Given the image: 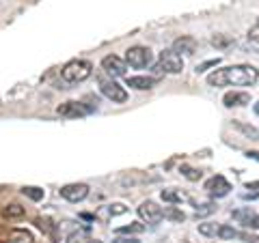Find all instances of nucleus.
I'll return each instance as SVG.
<instances>
[{"label": "nucleus", "mask_w": 259, "mask_h": 243, "mask_svg": "<svg viewBox=\"0 0 259 243\" xmlns=\"http://www.w3.org/2000/svg\"><path fill=\"white\" fill-rule=\"evenodd\" d=\"M248 41H253V43H257V45H259V22L255 24L253 28L248 30Z\"/></svg>", "instance_id": "29"}, {"label": "nucleus", "mask_w": 259, "mask_h": 243, "mask_svg": "<svg viewBox=\"0 0 259 243\" xmlns=\"http://www.w3.org/2000/svg\"><path fill=\"white\" fill-rule=\"evenodd\" d=\"M164 217L166 220H171V222H184L186 213L182 211V209H177V207H166L164 209Z\"/></svg>", "instance_id": "18"}, {"label": "nucleus", "mask_w": 259, "mask_h": 243, "mask_svg": "<svg viewBox=\"0 0 259 243\" xmlns=\"http://www.w3.org/2000/svg\"><path fill=\"white\" fill-rule=\"evenodd\" d=\"M218 237L221 239H240V230H236L233 226H218Z\"/></svg>", "instance_id": "17"}, {"label": "nucleus", "mask_w": 259, "mask_h": 243, "mask_svg": "<svg viewBox=\"0 0 259 243\" xmlns=\"http://www.w3.org/2000/svg\"><path fill=\"white\" fill-rule=\"evenodd\" d=\"M199 232L203 234V237H214V234H218V226L216 224H199Z\"/></svg>", "instance_id": "25"}, {"label": "nucleus", "mask_w": 259, "mask_h": 243, "mask_svg": "<svg viewBox=\"0 0 259 243\" xmlns=\"http://www.w3.org/2000/svg\"><path fill=\"white\" fill-rule=\"evenodd\" d=\"M91 74H93V65L82 58L69 60L61 69V78L65 84H80V82H84L87 78H91Z\"/></svg>", "instance_id": "2"}, {"label": "nucleus", "mask_w": 259, "mask_h": 243, "mask_svg": "<svg viewBox=\"0 0 259 243\" xmlns=\"http://www.w3.org/2000/svg\"><path fill=\"white\" fill-rule=\"evenodd\" d=\"M257 22H259V20H257Z\"/></svg>", "instance_id": "33"}, {"label": "nucleus", "mask_w": 259, "mask_h": 243, "mask_svg": "<svg viewBox=\"0 0 259 243\" xmlns=\"http://www.w3.org/2000/svg\"><path fill=\"white\" fill-rule=\"evenodd\" d=\"M182 174H184L188 181H199L203 172H201V170H197V168H190V166H182Z\"/></svg>", "instance_id": "23"}, {"label": "nucleus", "mask_w": 259, "mask_h": 243, "mask_svg": "<svg viewBox=\"0 0 259 243\" xmlns=\"http://www.w3.org/2000/svg\"><path fill=\"white\" fill-rule=\"evenodd\" d=\"M223 103L227 108H238V106H246L250 103V95L246 91H229L223 97Z\"/></svg>", "instance_id": "13"}, {"label": "nucleus", "mask_w": 259, "mask_h": 243, "mask_svg": "<svg viewBox=\"0 0 259 243\" xmlns=\"http://www.w3.org/2000/svg\"><path fill=\"white\" fill-rule=\"evenodd\" d=\"M158 71V74H182L184 69V60L182 56L173 52V50H164L160 52V58L156 63V67H153Z\"/></svg>", "instance_id": "3"}, {"label": "nucleus", "mask_w": 259, "mask_h": 243, "mask_svg": "<svg viewBox=\"0 0 259 243\" xmlns=\"http://www.w3.org/2000/svg\"><path fill=\"white\" fill-rule=\"evenodd\" d=\"M93 110H95V106H87V103H82V101H65L56 108V112L65 118H80V116L91 114Z\"/></svg>", "instance_id": "5"}, {"label": "nucleus", "mask_w": 259, "mask_h": 243, "mask_svg": "<svg viewBox=\"0 0 259 243\" xmlns=\"http://www.w3.org/2000/svg\"><path fill=\"white\" fill-rule=\"evenodd\" d=\"M205 192L212 198H223V196H227V194L231 192V183L227 181L223 174H216V176H212V179L205 181Z\"/></svg>", "instance_id": "9"}, {"label": "nucleus", "mask_w": 259, "mask_h": 243, "mask_svg": "<svg viewBox=\"0 0 259 243\" xmlns=\"http://www.w3.org/2000/svg\"><path fill=\"white\" fill-rule=\"evenodd\" d=\"M233 127L240 129V132L244 134L246 138H250V140H259V132H257L253 125H246V123H240V120H233Z\"/></svg>", "instance_id": "16"}, {"label": "nucleus", "mask_w": 259, "mask_h": 243, "mask_svg": "<svg viewBox=\"0 0 259 243\" xmlns=\"http://www.w3.org/2000/svg\"><path fill=\"white\" fill-rule=\"evenodd\" d=\"M145 230V226L139 224V222H132L130 226H121V228H117V234H141Z\"/></svg>", "instance_id": "20"}, {"label": "nucleus", "mask_w": 259, "mask_h": 243, "mask_svg": "<svg viewBox=\"0 0 259 243\" xmlns=\"http://www.w3.org/2000/svg\"><path fill=\"white\" fill-rule=\"evenodd\" d=\"M22 194L26 198H30V200H35V202H39L44 198V190L41 188H22Z\"/></svg>", "instance_id": "21"}, {"label": "nucleus", "mask_w": 259, "mask_h": 243, "mask_svg": "<svg viewBox=\"0 0 259 243\" xmlns=\"http://www.w3.org/2000/svg\"><path fill=\"white\" fill-rule=\"evenodd\" d=\"M125 63L134 69H145L153 63V52L145 45H132L130 50H125Z\"/></svg>", "instance_id": "4"}, {"label": "nucleus", "mask_w": 259, "mask_h": 243, "mask_svg": "<svg viewBox=\"0 0 259 243\" xmlns=\"http://www.w3.org/2000/svg\"><path fill=\"white\" fill-rule=\"evenodd\" d=\"M229 43H231L229 37H218V35H216V37L212 39V45H214V47H227Z\"/></svg>", "instance_id": "26"}, {"label": "nucleus", "mask_w": 259, "mask_h": 243, "mask_svg": "<svg viewBox=\"0 0 259 243\" xmlns=\"http://www.w3.org/2000/svg\"><path fill=\"white\" fill-rule=\"evenodd\" d=\"M65 243H102V241L91 239L87 232H74V234H69L67 241H65Z\"/></svg>", "instance_id": "19"}, {"label": "nucleus", "mask_w": 259, "mask_h": 243, "mask_svg": "<svg viewBox=\"0 0 259 243\" xmlns=\"http://www.w3.org/2000/svg\"><path fill=\"white\" fill-rule=\"evenodd\" d=\"M216 202H205V205H201L197 207V217H207V215H212L216 213Z\"/></svg>", "instance_id": "22"}, {"label": "nucleus", "mask_w": 259, "mask_h": 243, "mask_svg": "<svg viewBox=\"0 0 259 243\" xmlns=\"http://www.w3.org/2000/svg\"><path fill=\"white\" fill-rule=\"evenodd\" d=\"M112 243H141L139 239H134L132 234H130V237H123V234H117L115 239H112Z\"/></svg>", "instance_id": "30"}, {"label": "nucleus", "mask_w": 259, "mask_h": 243, "mask_svg": "<svg viewBox=\"0 0 259 243\" xmlns=\"http://www.w3.org/2000/svg\"><path fill=\"white\" fill-rule=\"evenodd\" d=\"M139 217H141L143 222L156 226V224L162 222L164 211H162V207H158L153 200H145V202H141V207H139Z\"/></svg>", "instance_id": "7"}, {"label": "nucleus", "mask_w": 259, "mask_h": 243, "mask_svg": "<svg viewBox=\"0 0 259 243\" xmlns=\"http://www.w3.org/2000/svg\"><path fill=\"white\" fill-rule=\"evenodd\" d=\"M246 190H259V181H255V183H248V185H246Z\"/></svg>", "instance_id": "31"}, {"label": "nucleus", "mask_w": 259, "mask_h": 243, "mask_svg": "<svg viewBox=\"0 0 259 243\" xmlns=\"http://www.w3.org/2000/svg\"><path fill=\"white\" fill-rule=\"evenodd\" d=\"M125 84L136 88V91H149V88H153V86L158 84V80L151 78V76H132V78L127 76L125 78Z\"/></svg>", "instance_id": "14"}, {"label": "nucleus", "mask_w": 259, "mask_h": 243, "mask_svg": "<svg viewBox=\"0 0 259 243\" xmlns=\"http://www.w3.org/2000/svg\"><path fill=\"white\" fill-rule=\"evenodd\" d=\"M259 80V71L253 65H231L216 69L207 76L209 86H253Z\"/></svg>", "instance_id": "1"}, {"label": "nucleus", "mask_w": 259, "mask_h": 243, "mask_svg": "<svg viewBox=\"0 0 259 243\" xmlns=\"http://www.w3.org/2000/svg\"><path fill=\"white\" fill-rule=\"evenodd\" d=\"M119 213H125V207H123V205L106 207V217H110V215H119Z\"/></svg>", "instance_id": "27"}, {"label": "nucleus", "mask_w": 259, "mask_h": 243, "mask_svg": "<svg viewBox=\"0 0 259 243\" xmlns=\"http://www.w3.org/2000/svg\"><path fill=\"white\" fill-rule=\"evenodd\" d=\"M255 114H257V116H259V101H257V103H255Z\"/></svg>", "instance_id": "32"}, {"label": "nucleus", "mask_w": 259, "mask_h": 243, "mask_svg": "<svg viewBox=\"0 0 259 243\" xmlns=\"http://www.w3.org/2000/svg\"><path fill=\"white\" fill-rule=\"evenodd\" d=\"M127 67H130V65L125 63V58H119V56H115V54H110V56H106V58L102 60V69L106 71L108 76H112V78L125 76Z\"/></svg>", "instance_id": "10"}, {"label": "nucleus", "mask_w": 259, "mask_h": 243, "mask_svg": "<svg viewBox=\"0 0 259 243\" xmlns=\"http://www.w3.org/2000/svg\"><path fill=\"white\" fill-rule=\"evenodd\" d=\"M3 215H5V217H22V215H24V207H20V205H9V207H5Z\"/></svg>", "instance_id": "24"}, {"label": "nucleus", "mask_w": 259, "mask_h": 243, "mask_svg": "<svg viewBox=\"0 0 259 243\" xmlns=\"http://www.w3.org/2000/svg\"><path fill=\"white\" fill-rule=\"evenodd\" d=\"M231 215H233V220L244 226L246 230H259V213H255L250 207L236 209V211H231Z\"/></svg>", "instance_id": "8"}, {"label": "nucleus", "mask_w": 259, "mask_h": 243, "mask_svg": "<svg viewBox=\"0 0 259 243\" xmlns=\"http://www.w3.org/2000/svg\"><path fill=\"white\" fill-rule=\"evenodd\" d=\"M197 39H194V37H188V35H184V37H180V39H175V41H173V47H171V50L173 52H177V54H184V56H190V54H194V52H197Z\"/></svg>", "instance_id": "12"}, {"label": "nucleus", "mask_w": 259, "mask_h": 243, "mask_svg": "<svg viewBox=\"0 0 259 243\" xmlns=\"http://www.w3.org/2000/svg\"><path fill=\"white\" fill-rule=\"evenodd\" d=\"M61 196L69 202H80L89 196V185L84 183H69V185H63L61 188Z\"/></svg>", "instance_id": "11"}, {"label": "nucleus", "mask_w": 259, "mask_h": 243, "mask_svg": "<svg viewBox=\"0 0 259 243\" xmlns=\"http://www.w3.org/2000/svg\"><path fill=\"white\" fill-rule=\"evenodd\" d=\"M162 200L164 202H171V205H177V202H184V200H188V196L182 192V190H162Z\"/></svg>", "instance_id": "15"}, {"label": "nucleus", "mask_w": 259, "mask_h": 243, "mask_svg": "<svg viewBox=\"0 0 259 243\" xmlns=\"http://www.w3.org/2000/svg\"><path fill=\"white\" fill-rule=\"evenodd\" d=\"M100 91L104 97H108L112 103H125L127 101V91L121 84H117L115 80H102Z\"/></svg>", "instance_id": "6"}, {"label": "nucleus", "mask_w": 259, "mask_h": 243, "mask_svg": "<svg viewBox=\"0 0 259 243\" xmlns=\"http://www.w3.org/2000/svg\"><path fill=\"white\" fill-rule=\"evenodd\" d=\"M218 65V58H214V60H205V63H201V65H197V74H203V71H207L209 67H216Z\"/></svg>", "instance_id": "28"}]
</instances>
